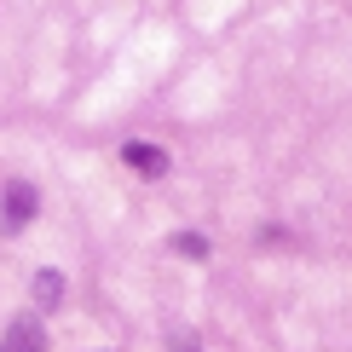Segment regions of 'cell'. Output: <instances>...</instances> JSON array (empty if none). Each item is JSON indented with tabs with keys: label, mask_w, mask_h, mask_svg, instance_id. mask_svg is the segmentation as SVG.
<instances>
[{
	"label": "cell",
	"mask_w": 352,
	"mask_h": 352,
	"mask_svg": "<svg viewBox=\"0 0 352 352\" xmlns=\"http://www.w3.org/2000/svg\"><path fill=\"white\" fill-rule=\"evenodd\" d=\"M35 214H41V197H35L23 179H12L6 190H0V226H6V231H23Z\"/></svg>",
	"instance_id": "6da1fadb"
},
{
	"label": "cell",
	"mask_w": 352,
	"mask_h": 352,
	"mask_svg": "<svg viewBox=\"0 0 352 352\" xmlns=\"http://www.w3.org/2000/svg\"><path fill=\"white\" fill-rule=\"evenodd\" d=\"M29 289H35V306H41V312H58V306H64V272H35V283H29Z\"/></svg>",
	"instance_id": "277c9868"
},
{
	"label": "cell",
	"mask_w": 352,
	"mask_h": 352,
	"mask_svg": "<svg viewBox=\"0 0 352 352\" xmlns=\"http://www.w3.org/2000/svg\"><path fill=\"white\" fill-rule=\"evenodd\" d=\"M179 352H197V346H185V341H179Z\"/></svg>",
	"instance_id": "8992f818"
},
{
	"label": "cell",
	"mask_w": 352,
	"mask_h": 352,
	"mask_svg": "<svg viewBox=\"0 0 352 352\" xmlns=\"http://www.w3.org/2000/svg\"><path fill=\"white\" fill-rule=\"evenodd\" d=\"M122 162L133 168V173H144V179H162V173L173 168L168 151H162V144H151V139H127L122 144Z\"/></svg>",
	"instance_id": "7a4b0ae2"
},
{
	"label": "cell",
	"mask_w": 352,
	"mask_h": 352,
	"mask_svg": "<svg viewBox=\"0 0 352 352\" xmlns=\"http://www.w3.org/2000/svg\"><path fill=\"white\" fill-rule=\"evenodd\" d=\"M168 248H173L179 260H208V254H214V243L202 237V231H173V237H168Z\"/></svg>",
	"instance_id": "5b68a950"
},
{
	"label": "cell",
	"mask_w": 352,
	"mask_h": 352,
	"mask_svg": "<svg viewBox=\"0 0 352 352\" xmlns=\"http://www.w3.org/2000/svg\"><path fill=\"white\" fill-rule=\"evenodd\" d=\"M0 352H47V329L35 318H12L6 335H0Z\"/></svg>",
	"instance_id": "3957f363"
}]
</instances>
